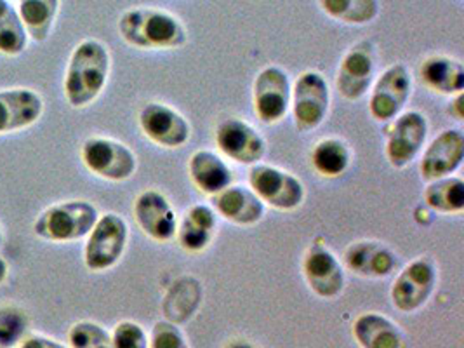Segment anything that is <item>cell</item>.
Returning a JSON list of instances; mask_svg holds the SVG:
<instances>
[{
	"label": "cell",
	"mask_w": 464,
	"mask_h": 348,
	"mask_svg": "<svg viewBox=\"0 0 464 348\" xmlns=\"http://www.w3.org/2000/svg\"><path fill=\"white\" fill-rule=\"evenodd\" d=\"M378 53L371 41L353 44L343 56L336 73L339 94L348 102L362 100L376 81Z\"/></svg>",
	"instance_id": "cell-12"
},
{
	"label": "cell",
	"mask_w": 464,
	"mask_h": 348,
	"mask_svg": "<svg viewBox=\"0 0 464 348\" xmlns=\"http://www.w3.org/2000/svg\"><path fill=\"white\" fill-rule=\"evenodd\" d=\"M447 111H449V113H450L454 119H458V121H463V92H461V94H456V96H452V103H450V107L447 109Z\"/></svg>",
	"instance_id": "cell-35"
},
{
	"label": "cell",
	"mask_w": 464,
	"mask_h": 348,
	"mask_svg": "<svg viewBox=\"0 0 464 348\" xmlns=\"http://www.w3.org/2000/svg\"><path fill=\"white\" fill-rule=\"evenodd\" d=\"M352 333L360 348H407V336L401 326L378 312L359 315Z\"/></svg>",
	"instance_id": "cell-23"
},
{
	"label": "cell",
	"mask_w": 464,
	"mask_h": 348,
	"mask_svg": "<svg viewBox=\"0 0 464 348\" xmlns=\"http://www.w3.org/2000/svg\"><path fill=\"white\" fill-rule=\"evenodd\" d=\"M100 218L94 204L87 200H64L43 211L34 223L37 237L51 242L84 239Z\"/></svg>",
	"instance_id": "cell-3"
},
{
	"label": "cell",
	"mask_w": 464,
	"mask_h": 348,
	"mask_svg": "<svg viewBox=\"0 0 464 348\" xmlns=\"http://www.w3.org/2000/svg\"><path fill=\"white\" fill-rule=\"evenodd\" d=\"M191 183L206 196H216L233 183L232 168L219 153L212 150H197L188 160Z\"/></svg>",
	"instance_id": "cell-22"
},
{
	"label": "cell",
	"mask_w": 464,
	"mask_h": 348,
	"mask_svg": "<svg viewBox=\"0 0 464 348\" xmlns=\"http://www.w3.org/2000/svg\"><path fill=\"white\" fill-rule=\"evenodd\" d=\"M111 70V58L105 44L85 39L79 44L66 66L64 98L73 109L94 103L105 91Z\"/></svg>",
	"instance_id": "cell-1"
},
{
	"label": "cell",
	"mask_w": 464,
	"mask_h": 348,
	"mask_svg": "<svg viewBox=\"0 0 464 348\" xmlns=\"http://www.w3.org/2000/svg\"><path fill=\"white\" fill-rule=\"evenodd\" d=\"M439 284V268L428 256L407 263L392 284V304L401 314H414L430 302Z\"/></svg>",
	"instance_id": "cell-7"
},
{
	"label": "cell",
	"mask_w": 464,
	"mask_h": 348,
	"mask_svg": "<svg viewBox=\"0 0 464 348\" xmlns=\"http://www.w3.org/2000/svg\"><path fill=\"white\" fill-rule=\"evenodd\" d=\"M148 348H190L181 327L169 321H160L151 329Z\"/></svg>",
	"instance_id": "cell-32"
},
{
	"label": "cell",
	"mask_w": 464,
	"mask_h": 348,
	"mask_svg": "<svg viewBox=\"0 0 464 348\" xmlns=\"http://www.w3.org/2000/svg\"><path fill=\"white\" fill-rule=\"evenodd\" d=\"M211 206L218 217L237 227H253L266 215V206L254 194L251 187L233 183L228 188L212 196Z\"/></svg>",
	"instance_id": "cell-19"
},
{
	"label": "cell",
	"mask_w": 464,
	"mask_h": 348,
	"mask_svg": "<svg viewBox=\"0 0 464 348\" xmlns=\"http://www.w3.org/2000/svg\"><path fill=\"white\" fill-rule=\"evenodd\" d=\"M129 242L127 221L117 213L98 218L87 236L84 247L85 266L91 272H106L122 260Z\"/></svg>",
	"instance_id": "cell-6"
},
{
	"label": "cell",
	"mask_w": 464,
	"mask_h": 348,
	"mask_svg": "<svg viewBox=\"0 0 464 348\" xmlns=\"http://www.w3.org/2000/svg\"><path fill=\"white\" fill-rule=\"evenodd\" d=\"M249 187L265 206L284 213L295 211L306 198V187L297 176L270 164L251 166Z\"/></svg>",
	"instance_id": "cell-4"
},
{
	"label": "cell",
	"mask_w": 464,
	"mask_h": 348,
	"mask_svg": "<svg viewBox=\"0 0 464 348\" xmlns=\"http://www.w3.org/2000/svg\"><path fill=\"white\" fill-rule=\"evenodd\" d=\"M424 204L440 215H459L464 209V181L459 176H445L428 181L424 188Z\"/></svg>",
	"instance_id": "cell-25"
},
{
	"label": "cell",
	"mask_w": 464,
	"mask_h": 348,
	"mask_svg": "<svg viewBox=\"0 0 464 348\" xmlns=\"http://www.w3.org/2000/svg\"><path fill=\"white\" fill-rule=\"evenodd\" d=\"M44 111V100L32 89L0 91V134L30 128Z\"/></svg>",
	"instance_id": "cell-20"
},
{
	"label": "cell",
	"mask_w": 464,
	"mask_h": 348,
	"mask_svg": "<svg viewBox=\"0 0 464 348\" xmlns=\"http://www.w3.org/2000/svg\"><path fill=\"white\" fill-rule=\"evenodd\" d=\"M138 227L155 242H169L176 237L178 217L169 198L155 188L136 197L132 206Z\"/></svg>",
	"instance_id": "cell-16"
},
{
	"label": "cell",
	"mask_w": 464,
	"mask_h": 348,
	"mask_svg": "<svg viewBox=\"0 0 464 348\" xmlns=\"http://www.w3.org/2000/svg\"><path fill=\"white\" fill-rule=\"evenodd\" d=\"M420 81L428 91L452 98L464 91V65L445 54L428 56L420 66Z\"/></svg>",
	"instance_id": "cell-24"
},
{
	"label": "cell",
	"mask_w": 464,
	"mask_h": 348,
	"mask_svg": "<svg viewBox=\"0 0 464 348\" xmlns=\"http://www.w3.org/2000/svg\"><path fill=\"white\" fill-rule=\"evenodd\" d=\"M60 0H18V14L26 35L35 43H44L56 22Z\"/></svg>",
	"instance_id": "cell-27"
},
{
	"label": "cell",
	"mask_w": 464,
	"mask_h": 348,
	"mask_svg": "<svg viewBox=\"0 0 464 348\" xmlns=\"http://www.w3.org/2000/svg\"><path fill=\"white\" fill-rule=\"evenodd\" d=\"M119 34L124 43L145 51L179 49L188 41L183 22L159 7L129 9L119 20Z\"/></svg>",
	"instance_id": "cell-2"
},
{
	"label": "cell",
	"mask_w": 464,
	"mask_h": 348,
	"mask_svg": "<svg viewBox=\"0 0 464 348\" xmlns=\"http://www.w3.org/2000/svg\"><path fill=\"white\" fill-rule=\"evenodd\" d=\"M310 159L315 173L333 179L350 169L353 153L344 140L333 136L320 140L314 147Z\"/></svg>",
	"instance_id": "cell-26"
},
{
	"label": "cell",
	"mask_w": 464,
	"mask_h": 348,
	"mask_svg": "<svg viewBox=\"0 0 464 348\" xmlns=\"http://www.w3.org/2000/svg\"><path fill=\"white\" fill-rule=\"evenodd\" d=\"M138 124L148 140L162 149H181L191 138L188 119L166 103H147L140 115Z\"/></svg>",
	"instance_id": "cell-14"
},
{
	"label": "cell",
	"mask_w": 464,
	"mask_h": 348,
	"mask_svg": "<svg viewBox=\"0 0 464 348\" xmlns=\"http://www.w3.org/2000/svg\"><path fill=\"white\" fill-rule=\"evenodd\" d=\"M2 240H4V237H2V228H0V246H2Z\"/></svg>",
	"instance_id": "cell-38"
},
{
	"label": "cell",
	"mask_w": 464,
	"mask_h": 348,
	"mask_svg": "<svg viewBox=\"0 0 464 348\" xmlns=\"http://www.w3.org/2000/svg\"><path fill=\"white\" fill-rule=\"evenodd\" d=\"M320 9L344 24H367L380 16V0H317Z\"/></svg>",
	"instance_id": "cell-28"
},
{
	"label": "cell",
	"mask_w": 464,
	"mask_h": 348,
	"mask_svg": "<svg viewBox=\"0 0 464 348\" xmlns=\"http://www.w3.org/2000/svg\"><path fill=\"white\" fill-rule=\"evenodd\" d=\"M18 348H66L62 343L47 338V336H41V334H30L26 338H23L22 343Z\"/></svg>",
	"instance_id": "cell-34"
},
{
	"label": "cell",
	"mask_w": 464,
	"mask_h": 348,
	"mask_svg": "<svg viewBox=\"0 0 464 348\" xmlns=\"http://www.w3.org/2000/svg\"><path fill=\"white\" fill-rule=\"evenodd\" d=\"M148 342L147 331L132 321L119 323L111 333L113 348H148Z\"/></svg>",
	"instance_id": "cell-33"
},
{
	"label": "cell",
	"mask_w": 464,
	"mask_h": 348,
	"mask_svg": "<svg viewBox=\"0 0 464 348\" xmlns=\"http://www.w3.org/2000/svg\"><path fill=\"white\" fill-rule=\"evenodd\" d=\"M68 342L72 348H113L111 334L105 327L91 321L73 324L68 333Z\"/></svg>",
	"instance_id": "cell-30"
},
{
	"label": "cell",
	"mask_w": 464,
	"mask_h": 348,
	"mask_svg": "<svg viewBox=\"0 0 464 348\" xmlns=\"http://www.w3.org/2000/svg\"><path fill=\"white\" fill-rule=\"evenodd\" d=\"M81 159L91 173L106 181H126L138 169L136 153L113 138L92 136L85 140Z\"/></svg>",
	"instance_id": "cell-9"
},
{
	"label": "cell",
	"mask_w": 464,
	"mask_h": 348,
	"mask_svg": "<svg viewBox=\"0 0 464 348\" xmlns=\"http://www.w3.org/2000/svg\"><path fill=\"white\" fill-rule=\"evenodd\" d=\"M227 348H256L254 347L251 342H247V340H242V338H238V340H232Z\"/></svg>",
	"instance_id": "cell-36"
},
{
	"label": "cell",
	"mask_w": 464,
	"mask_h": 348,
	"mask_svg": "<svg viewBox=\"0 0 464 348\" xmlns=\"http://www.w3.org/2000/svg\"><path fill=\"white\" fill-rule=\"evenodd\" d=\"M0 348H5V347H2V345H0Z\"/></svg>",
	"instance_id": "cell-39"
},
{
	"label": "cell",
	"mask_w": 464,
	"mask_h": 348,
	"mask_svg": "<svg viewBox=\"0 0 464 348\" xmlns=\"http://www.w3.org/2000/svg\"><path fill=\"white\" fill-rule=\"evenodd\" d=\"M430 124L426 115L418 110L401 111L392 121V128L386 136L384 155L392 168L403 169L412 164L426 147Z\"/></svg>",
	"instance_id": "cell-11"
},
{
	"label": "cell",
	"mask_w": 464,
	"mask_h": 348,
	"mask_svg": "<svg viewBox=\"0 0 464 348\" xmlns=\"http://www.w3.org/2000/svg\"><path fill=\"white\" fill-rule=\"evenodd\" d=\"M369 113L376 122L397 119L412 96V73L403 63L388 66L371 87Z\"/></svg>",
	"instance_id": "cell-10"
},
{
	"label": "cell",
	"mask_w": 464,
	"mask_h": 348,
	"mask_svg": "<svg viewBox=\"0 0 464 348\" xmlns=\"http://www.w3.org/2000/svg\"><path fill=\"white\" fill-rule=\"evenodd\" d=\"M28 327V319L16 306L0 308V345L9 348L23 340V334Z\"/></svg>",
	"instance_id": "cell-31"
},
{
	"label": "cell",
	"mask_w": 464,
	"mask_h": 348,
	"mask_svg": "<svg viewBox=\"0 0 464 348\" xmlns=\"http://www.w3.org/2000/svg\"><path fill=\"white\" fill-rule=\"evenodd\" d=\"M420 171L424 181L440 179L445 176L458 173L464 160L463 130H445L431 140V143L422 149Z\"/></svg>",
	"instance_id": "cell-18"
},
{
	"label": "cell",
	"mask_w": 464,
	"mask_h": 348,
	"mask_svg": "<svg viewBox=\"0 0 464 348\" xmlns=\"http://www.w3.org/2000/svg\"><path fill=\"white\" fill-rule=\"evenodd\" d=\"M343 266L362 279H384L399 268V256L380 240H357L344 249Z\"/></svg>",
	"instance_id": "cell-17"
},
{
	"label": "cell",
	"mask_w": 464,
	"mask_h": 348,
	"mask_svg": "<svg viewBox=\"0 0 464 348\" xmlns=\"http://www.w3.org/2000/svg\"><path fill=\"white\" fill-rule=\"evenodd\" d=\"M218 232V215L208 204H193L178 219L176 237L179 247L188 253H202L212 244Z\"/></svg>",
	"instance_id": "cell-21"
},
{
	"label": "cell",
	"mask_w": 464,
	"mask_h": 348,
	"mask_svg": "<svg viewBox=\"0 0 464 348\" xmlns=\"http://www.w3.org/2000/svg\"><path fill=\"white\" fill-rule=\"evenodd\" d=\"M26 30L18 11L7 2L0 0V53L18 56L26 47Z\"/></svg>",
	"instance_id": "cell-29"
},
{
	"label": "cell",
	"mask_w": 464,
	"mask_h": 348,
	"mask_svg": "<svg viewBox=\"0 0 464 348\" xmlns=\"http://www.w3.org/2000/svg\"><path fill=\"white\" fill-rule=\"evenodd\" d=\"M331 111V87L317 70L303 72L293 84L291 111L301 132L315 130L327 121Z\"/></svg>",
	"instance_id": "cell-5"
},
{
	"label": "cell",
	"mask_w": 464,
	"mask_h": 348,
	"mask_svg": "<svg viewBox=\"0 0 464 348\" xmlns=\"http://www.w3.org/2000/svg\"><path fill=\"white\" fill-rule=\"evenodd\" d=\"M293 82L282 66L268 65L259 70L253 84V107L256 117L275 126L291 111Z\"/></svg>",
	"instance_id": "cell-8"
},
{
	"label": "cell",
	"mask_w": 464,
	"mask_h": 348,
	"mask_svg": "<svg viewBox=\"0 0 464 348\" xmlns=\"http://www.w3.org/2000/svg\"><path fill=\"white\" fill-rule=\"evenodd\" d=\"M219 153L242 166H254L266 155V140L251 122L240 117L223 119L214 130Z\"/></svg>",
	"instance_id": "cell-13"
},
{
	"label": "cell",
	"mask_w": 464,
	"mask_h": 348,
	"mask_svg": "<svg viewBox=\"0 0 464 348\" xmlns=\"http://www.w3.org/2000/svg\"><path fill=\"white\" fill-rule=\"evenodd\" d=\"M303 277L322 300H334L344 291L346 272L338 256L324 244L308 247L303 258Z\"/></svg>",
	"instance_id": "cell-15"
},
{
	"label": "cell",
	"mask_w": 464,
	"mask_h": 348,
	"mask_svg": "<svg viewBox=\"0 0 464 348\" xmlns=\"http://www.w3.org/2000/svg\"><path fill=\"white\" fill-rule=\"evenodd\" d=\"M7 274H9V266L4 258H0V284L7 279Z\"/></svg>",
	"instance_id": "cell-37"
}]
</instances>
